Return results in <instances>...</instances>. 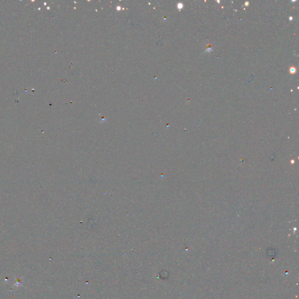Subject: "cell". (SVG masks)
Here are the masks:
<instances>
[{
  "instance_id": "6da1fadb",
  "label": "cell",
  "mask_w": 299,
  "mask_h": 299,
  "mask_svg": "<svg viewBox=\"0 0 299 299\" xmlns=\"http://www.w3.org/2000/svg\"><path fill=\"white\" fill-rule=\"evenodd\" d=\"M289 71H290V73L291 74H294V73H296V69L294 67H292L290 69Z\"/></svg>"
},
{
  "instance_id": "7a4b0ae2",
  "label": "cell",
  "mask_w": 299,
  "mask_h": 299,
  "mask_svg": "<svg viewBox=\"0 0 299 299\" xmlns=\"http://www.w3.org/2000/svg\"><path fill=\"white\" fill-rule=\"evenodd\" d=\"M182 7H183V4H178V8H179L180 9H181Z\"/></svg>"
},
{
  "instance_id": "3957f363",
  "label": "cell",
  "mask_w": 299,
  "mask_h": 299,
  "mask_svg": "<svg viewBox=\"0 0 299 299\" xmlns=\"http://www.w3.org/2000/svg\"><path fill=\"white\" fill-rule=\"evenodd\" d=\"M245 5H248V2H246V3H245Z\"/></svg>"
}]
</instances>
